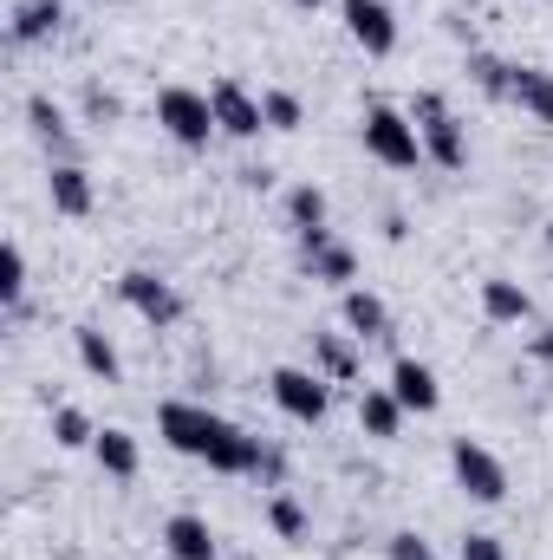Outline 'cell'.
<instances>
[{
  "mask_svg": "<svg viewBox=\"0 0 553 560\" xmlns=\"http://www.w3.org/2000/svg\"><path fill=\"white\" fill-rule=\"evenodd\" d=\"M313 372L332 378V385H352V378H358V346H352V332H313Z\"/></svg>",
  "mask_w": 553,
  "mask_h": 560,
  "instance_id": "44dd1931",
  "label": "cell"
},
{
  "mask_svg": "<svg viewBox=\"0 0 553 560\" xmlns=\"http://www.w3.org/2000/svg\"><path fill=\"white\" fill-rule=\"evenodd\" d=\"M286 7H299V13H319V7H326V0H286Z\"/></svg>",
  "mask_w": 553,
  "mask_h": 560,
  "instance_id": "d6a6232c",
  "label": "cell"
},
{
  "mask_svg": "<svg viewBox=\"0 0 553 560\" xmlns=\"http://www.w3.org/2000/svg\"><path fill=\"white\" fill-rule=\"evenodd\" d=\"M358 138H365V156H378L385 170H416V163H430V156H423V138H416V125H411V112H398V105H385V98L365 105Z\"/></svg>",
  "mask_w": 553,
  "mask_h": 560,
  "instance_id": "7a4b0ae2",
  "label": "cell"
},
{
  "mask_svg": "<svg viewBox=\"0 0 553 560\" xmlns=\"http://www.w3.org/2000/svg\"><path fill=\"white\" fill-rule=\"evenodd\" d=\"M72 346H79V365H85L98 385H118V378H125V359H118V346H111L105 326H92V319L72 326Z\"/></svg>",
  "mask_w": 553,
  "mask_h": 560,
  "instance_id": "ac0fdd59",
  "label": "cell"
},
{
  "mask_svg": "<svg viewBox=\"0 0 553 560\" xmlns=\"http://www.w3.org/2000/svg\"><path fill=\"white\" fill-rule=\"evenodd\" d=\"M163 555L169 560H222V541H215V528L202 522V515H169L163 522Z\"/></svg>",
  "mask_w": 553,
  "mask_h": 560,
  "instance_id": "8fae6325",
  "label": "cell"
},
{
  "mask_svg": "<svg viewBox=\"0 0 553 560\" xmlns=\"http://www.w3.org/2000/svg\"><path fill=\"white\" fill-rule=\"evenodd\" d=\"M528 352H534L541 365H553V326H548V332H534V339H528Z\"/></svg>",
  "mask_w": 553,
  "mask_h": 560,
  "instance_id": "1f68e13d",
  "label": "cell"
},
{
  "mask_svg": "<svg viewBox=\"0 0 553 560\" xmlns=\"http://www.w3.org/2000/svg\"><path fill=\"white\" fill-rule=\"evenodd\" d=\"M0 306H7L13 319L26 313V248H20V242L0 248Z\"/></svg>",
  "mask_w": 553,
  "mask_h": 560,
  "instance_id": "603a6c76",
  "label": "cell"
},
{
  "mask_svg": "<svg viewBox=\"0 0 553 560\" xmlns=\"http://www.w3.org/2000/svg\"><path fill=\"white\" fill-rule=\"evenodd\" d=\"M26 125H33V138L52 150V163H79L72 156V118H66V105H52L46 92H33L26 98Z\"/></svg>",
  "mask_w": 553,
  "mask_h": 560,
  "instance_id": "2e32d148",
  "label": "cell"
},
{
  "mask_svg": "<svg viewBox=\"0 0 553 560\" xmlns=\"http://www.w3.org/2000/svg\"><path fill=\"white\" fill-rule=\"evenodd\" d=\"M209 105H215V131H222V138L248 143V138H261V131H268V112H261V98H255L242 79H228V72L209 85Z\"/></svg>",
  "mask_w": 553,
  "mask_h": 560,
  "instance_id": "52a82bcc",
  "label": "cell"
},
{
  "mask_svg": "<svg viewBox=\"0 0 553 560\" xmlns=\"http://www.w3.org/2000/svg\"><path fill=\"white\" fill-rule=\"evenodd\" d=\"M482 319L489 326H521V319H534V293L508 275H489L482 280Z\"/></svg>",
  "mask_w": 553,
  "mask_h": 560,
  "instance_id": "5bb4252c",
  "label": "cell"
},
{
  "mask_svg": "<svg viewBox=\"0 0 553 560\" xmlns=\"http://www.w3.org/2000/svg\"><path fill=\"white\" fill-rule=\"evenodd\" d=\"M261 112H268V131H299V125H306V105H299L286 85H268V92H261Z\"/></svg>",
  "mask_w": 553,
  "mask_h": 560,
  "instance_id": "4316f807",
  "label": "cell"
},
{
  "mask_svg": "<svg viewBox=\"0 0 553 560\" xmlns=\"http://www.w3.org/2000/svg\"><path fill=\"white\" fill-rule=\"evenodd\" d=\"M156 436L176 456L209 463L215 476H255V463H261V436H248L235 418H222V411H209L196 398H163L156 405Z\"/></svg>",
  "mask_w": 553,
  "mask_h": 560,
  "instance_id": "6da1fadb",
  "label": "cell"
},
{
  "mask_svg": "<svg viewBox=\"0 0 553 560\" xmlns=\"http://www.w3.org/2000/svg\"><path fill=\"white\" fill-rule=\"evenodd\" d=\"M92 456H98V469L105 476H118V482H131L143 469V450H138V436L131 430H118V423H105L98 430V443H92Z\"/></svg>",
  "mask_w": 553,
  "mask_h": 560,
  "instance_id": "7402d4cb",
  "label": "cell"
},
{
  "mask_svg": "<svg viewBox=\"0 0 553 560\" xmlns=\"http://www.w3.org/2000/svg\"><path fill=\"white\" fill-rule=\"evenodd\" d=\"M391 392H398V405H404L411 418H430V411L443 405V385H436V372H430L423 359H398V365H391Z\"/></svg>",
  "mask_w": 553,
  "mask_h": 560,
  "instance_id": "9a60e30c",
  "label": "cell"
},
{
  "mask_svg": "<svg viewBox=\"0 0 553 560\" xmlns=\"http://www.w3.org/2000/svg\"><path fill=\"white\" fill-rule=\"evenodd\" d=\"M508 105H515V112H528L534 125H553V72H548V66H515Z\"/></svg>",
  "mask_w": 553,
  "mask_h": 560,
  "instance_id": "ffe728a7",
  "label": "cell"
},
{
  "mask_svg": "<svg viewBox=\"0 0 553 560\" xmlns=\"http://www.w3.org/2000/svg\"><path fill=\"white\" fill-rule=\"evenodd\" d=\"M118 300L138 313L143 326H156V332L183 319V293H176V287H169L163 275H150V268H131V275H118Z\"/></svg>",
  "mask_w": 553,
  "mask_h": 560,
  "instance_id": "ba28073f",
  "label": "cell"
},
{
  "mask_svg": "<svg viewBox=\"0 0 553 560\" xmlns=\"http://www.w3.org/2000/svg\"><path fill=\"white\" fill-rule=\"evenodd\" d=\"M46 196H52V209L59 215H92V202H98V189H92V170L85 163H52L46 170Z\"/></svg>",
  "mask_w": 553,
  "mask_h": 560,
  "instance_id": "7c38bea8",
  "label": "cell"
},
{
  "mask_svg": "<svg viewBox=\"0 0 553 560\" xmlns=\"http://www.w3.org/2000/svg\"><path fill=\"white\" fill-rule=\"evenodd\" d=\"M293 242H299V268L313 280H326V287H339V293L358 280V255H352L332 229H299Z\"/></svg>",
  "mask_w": 553,
  "mask_h": 560,
  "instance_id": "9c48e42d",
  "label": "cell"
},
{
  "mask_svg": "<svg viewBox=\"0 0 553 560\" xmlns=\"http://www.w3.org/2000/svg\"><path fill=\"white\" fill-rule=\"evenodd\" d=\"M286 222H293V235L299 229H326V189L319 183H293L286 189Z\"/></svg>",
  "mask_w": 553,
  "mask_h": 560,
  "instance_id": "d4e9b609",
  "label": "cell"
},
{
  "mask_svg": "<svg viewBox=\"0 0 553 560\" xmlns=\"http://www.w3.org/2000/svg\"><path fill=\"white\" fill-rule=\"evenodd\" d=\"M79 112H85V125L111 131V125L125 118V98H118V92H105V85H85V92H79Z\"/></svg>",
  "mask_w": 553,
  "mask_h": 560,
  "instance_id": "f1b7e54d",
  "label": "cell"
},
{
  "mask_svg": "<svg viewBox=\"0 0 553 560\" xmlns=\"http://www.w3.org/2000/svg\"><path fill=\"white\" fill-rule=\"evenodd\" d=\"M391 560H436V548L416 535V528H404V535H391V548H385Z\"/></svg>",
  "mask_w": 553,
  "mask_h": 560,
  "instance_id": "4dcf8cb0",
  "label": "cell"
},
{
  "mask_svg": "<svg viewBox=\"0 0 553 560\" xmlns=\"http://www.w3.org/2000/svg\"><path fill=\"white\" fill-rule=\"evenodd\" d=\"M411 125H416V138H423V156H430L436 170H462V163H469V131H462V118L449 112L443 92H416Z\"/></svg>",
  "mask_w": 553,
  "mask_h": 560,
  "instance_id": "3957f363",
  "label": "cell"
},
{
  "mask_svg": "<svg viewBox=\"0 0 553 560\" xmlns=\"http://www.w3.org/2000/svg\"><path fill=\"white\" fill-rule=\"evenodd\" d=\"M456 560H508V548H502L495 535H482V528H475V535H462V548H456Z\"/></svg>",
  "mask_w": 553,
  "mask_h": 560,
  "instance_id": "f546056e",
  "label": "cell"
},
{
  "mask_svg": "<svg viewBox=\"0 0 553 560\" xmlns=\"http://www.w3.org/2000/svg\"><path fill=\"white\" fill-rule=\"evenodd\" d=\"M449 469H456V489L469 495V502H508V469H502V456L489 450V443H475V436H456L449 443Z\"/></svg>",
  "mask_w": 553,
  "mask_h": 560,
  "instance_id": "5b68a950",
  "label": "cell"
},
{
  "mask_svg": "<svg viewBox=\"0 0 553 560\" xmlns=\"http://www.w3.org/2000/svg\"><path fill=\"white\" fill-rule=\"evenodd\" d=\"M59 26H66V7H59V0H13V20H7L13 46H39V39H52Z\"/></svg>",
  "mask_w": 553,
  "mask_h": 560,
  "instance_id": "d6986e66",
  "label": "cell"
},
{
  "mask_svg": "<svg viewBox=\"0 0 553 560\" xmlns=\"http://www.w3.org/2000/svg\"><path fill=\"white\" fill-rule=\"evenodd\" d=\"M469 79H475V92H482V98H495V105H508V85H515V66H508V59H495V52H469Z\"/></svg>",
  "mask_w": 553,
  "mask_h": 560,
  "instance_id": "cb8c5ba5",
  "label": "cell"
},
{
  "mask_svg": "<svg viewBox=\"0 0 553 560\" xmlns=\"http://www.w3.org/2000/svg\"><path fill=\"white\" fill-rule=\"evenodd\" d=\"M156 125H163V138L183 143V150H209V138H222L215 131V105L196 85H163L156 92Z\"/></svg>",
  "mask_w": 553,
  "mask_h": 560,
  "instance_id": "277c9868",
  "label": "cell"
},
{
  "mask_svg": "<svg viewBox=\"0 0 553 560\" xmlns=\"http://www.w3.org/2000/svg\"><path fill=\"white\" fill-rule=\"evenodd\" d=\"M339 13H345V33H352L358 52H372V59L398 52V13L385 0H339Z\"/></svg>",
  "mask_w": 553,
  "mask_h": 560,
  "instance_id": "30bf717a",
  "label": "cell"
},
{
  "mask_svg": "<svg viewBox=\"0 0 553 560\" xmlns=\"http://www.w3.org/2000/svg\"><path fill=\"white\" fill-rule=\"evenodd\" d=\"M339 319H345L352 339H391V306L372 287H345L339 293Z\"/></svg>",
  "mask_w": 553,
  "mask_h": 560,
  "instance_id": "4fadbf2b",
  "label": "cell"
},
{
  "mask_svg": "<svg viewBox=\"0 0 553 560\" xmlns=\"http://www.w3.org/2000/svg\"><path fill=\"white\" fill-rule=\"evenodd\" d=\"M404 418H411V411L398 405L391 385H365V392H358V430H365L372 443H391V436L404 430Z\"/></svg>",
  "mask_w": 553,
  "mask_h": 560,
  "instance_id": "e0dca14e",
  "label": "cell"
},
{
  "mask_svg": "<svg viewBox=\"0 0 553 560\" xmlns=\"http://www.w3.org/2000/svg\"><path fill=\"white\" fill-rule=\"evenodd\" d=\"M541 235H548V255H553V215H548V229H541Z\"/></svg>",
  "mask_w": 553,
  "mask_h": 560,
  "instance_id": "836d02e7",
  "label": "cell"
},
{
  "mask_svg": "<svg viewBox=\"0 0 553 560\" xmlns=\"http://www.w3.org/2000/svg\"><path fill=\"white\" fill-rule=\"evenodd\" d=\"M268 398L293 423H326V411H332V378H319L306 365H274L268 372Z\"/></svg>",
  "mask_w": 553,
  "mask_h": 560,
  "instance_id": "8992f818",
  "label": "cell"
},
{
  "mask_svg": "<svg viewBox=\"0 0 553 560\" xmlns=\"http://www.w3.org/2000/svg\"><path fill=\"white\" fill-rule=\"evenodd\" d=\"M52 443H59V450H92V443H98V423H92V411L59 405V411H52Z\"/></svg>",
  "mask_w": 553,
  "mask_h": 560,
  "instance_id": "484cf974",
  "label": "cell"
},
{
  "mask_svg": "<svg viewBox=\"0 0 553 560\" xmlns=\"http://www.w3.org/2000/svg\"><path fill=\"white\" fill-rule=\"evenodd\" d=\"M268 528H274L280 541H293V548H299V541H306V509H299V502H293V495H268Z\"/></svg>",
  "mask_w": 553,
  "mask_h": 560,
  "instance_id": "83f0119b",
  "label": "cell"
}]
</instances>
